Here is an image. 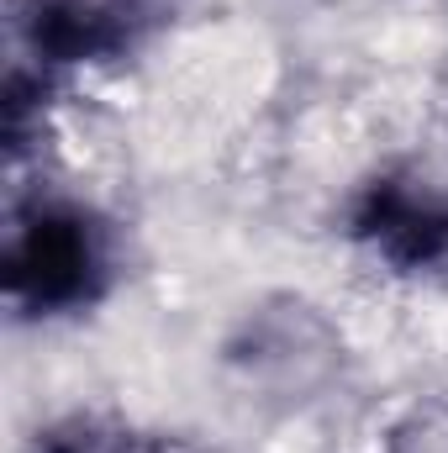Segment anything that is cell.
I'll return each mask as SVG.
<instances>
[{
    "label": "cell",
    "mask_w": 448,
    "mask_h": 453,
    "mask_svg": "<svg viewBox=\"0 0 448 453\" xmlns=\"http://www.w3.org/2000/svg\"><path fill=\"white\" fill-rule=\"evenodd\" d=\"M11 290L32 306H69L90 290L101 258L80 217H37L11 242Z\"/></svg>",
    "instance_id": "obj_1"
}]
</instances>
